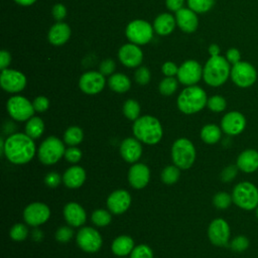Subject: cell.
<instances>
[{"instance_id": "1", "label": "cell", "mask_w": 258, "mask_h": 258, "mask_svg": "<svg viewBox=\"0 0 258 258\" xmlns=\"http://www.w3.org/2000/svg\"><path fill=\"white\" fill-rule=\"evenodd\" d=\"M3 154L14 164H24L33 158L35 144L26 133H14L4 141Z\"/></svg>"}, {"instance_id": "2", "label": "cell", "mask_w": 258, "mask_h": 258, "mask_svg": "<svg viewBox=\"0 0 258 258\" xmlns=\"http://www.w3.org/2000/svg\"><path fill=\"white\" fill-rule=\"evenodd\" d=\"M132 130L136 139L149 145L158 143L163 135L160 122L150 115H145L136 119Z\"/></svg>"}, {"instance_id": "3", "label": "cell", "mask_w": 258, "mask_h": 258, "mask_svg": "<svg viewBox=\"0 0 258 258\" xmlns=\"http://www.w3.org/2000/svg\"><path fill=\"white\" fill-rule=\"evenodd\" d=\"M230 74V62L222 55L211 56L203 69V79L211 87H220L225 84Z\"/></svg>"}, {"instance_id": "4", "label": "cell", "mask_w": 258, "mask_h": 258, "mask_svg": "<svg viewBox=\"0 0 258 258\" xmlns=\"http://www.w3.org/2000/svg\"><path fill=\"white\" fill-rule=\"evenodd\" d=\"M207 102V94L201 87L196 85L187 86L177 98V107L182 113L189 115L204 109Z\"/></svg>"}, {"instance_id": "5", "label": "cell", "mask_w": 258, "mask_h": 258, "mask_svg": "<svg viewBox=\"0 0 258 258\" xmlns=\"http://www.w3.org/2000/svg\"><path fill=\"white\" fill-rule=\"evenodd\" d=\"M232 199L238 208L253 211L258 207V187L251 181H240L232 190Z\"/></svg>"}, {"instance_id": "6", "label": "cell", "mask_w": 258, "mask_h": 258, "mask_svg": "<svg viewBox=\"0 0 258 258\" xmlns=\"http://www.w3.org/2000/svg\"><path fill=\"white\" fill-rule=\"evenodd\" d=\"M171 157L174 165L181 169H187L196 160V148L190 140L179 138L172 144Z\"/></svg>"}, {"instance_id": "7", "label": "cell", "mask_w": 258, "mask_h": 258, "mask_svg": "<svg viewBox=\"0 0 258 258\" xmlns=\"http://www.w3.org/2000/svg\"><path fill=\"white\" fill-rule=\"evenodd\" d=\"M66 149L63 142L54 136L47 137L40 144L37 154L41 163L50 165L56 163L63 155Z\"/></svg>"}, {"instance_id": "8", "label": "cell", "mask_w": 258, "mask_h": 258, "mask_svg": "<svg viewBox=\"0 0 258 258\" xmlns=\"http://www.w3.org/2000/svg\"><path fill=\"white\" fill-rule=\"evenodd\" d=\"M152 25L142 19H136L131 21L125 30L127 38L137 45L148 43L153 36Z\"/></svg>"}, {"instance_id": "9", "label": "cell", "mask_w": 258, "mask_h": 258, "mask_svg": "<svg viewBox=\"0 0 258 258\" xmlns=\"http://www.w3.org/2000/svg\"><path fill=\"white\" fill-rule=\"evenodd\" d=\"M230 77L233 83L240 88H249L257 80V72L255 68L247 61H239L231 68Z\"/></svg>"}, {"instance_id": "10", "label": "cell", "mask_w": 258, "mask_h": 258, "mask_svg": "<svg viewBox=\"0 0 258 258\" xmlns=\"http://www.w3.org/2000/svg\"><path fill=\"white\" fill-rule=\"evenodd\" d=\"M7 111L16 121L29 120L34 113V108L29 100L22 96H13L7 101Z\"/></svg>"}, {"instance_id": "11", "label": "cell", "mask_w": 258, "mask_h": 258, "mask_svg": "<svg viewBox=\"0 0 258 258\" xmlns=\"http://www.w3.org/2000/svg\"><path fill=\"white\" fill-rule=\"evenodd\" d=\"M208 237L211 243L215 246H227L231 237V230L228 222L222 218L213 220L208 228Z\"/></svg>"}, {"instance_id": "12", "label": "cell", "mask_w": 258, "mask_h": 258, "mask_svg": "<svg viewBox=\"0 0 258 258\" xmlns=\"http://www.w3.org/2000/svg\"><path fill=\"white\" fill-rule=\"evenodd\" d=\"M77 244L85 252H97L102 246L100 233L91 227L82 228L77 234Z\"/></svg>"}, {"instance_id": "13", "label": "cell", "mask_w": 258, "mask_h": 258, "mask_svg": "<svg viewBox=\"0 0 258 258\" xmlns=\"http://www.w3.org/2000/svg\"><path fill=\"white\" fill-rule=\"evenodd\" d=\"M0 85L8 93H18L25 88L26 77L19 71L7 68L1 72Z\"/></svg>"}, {"instance_id": "14", "label": "cell", "mask_w": 258, "mask_h": 258, "mask_svg": "<svg viewBox=\"0 0 258 258\" xmlns=\"http://www.w3.org/2000/svg\"><path fill=\"white\" fill-rule=\"evenodd\" d=\"M203 77L201 64L194 59H188L180 64L177 72V80L185 86L196 85Z\"/></svg>"}, {"instance_id": "15", "label": "cell", "mask_w": 258, "mask_h": 258, "mask_svg": "<svg viewBox=\"0 0 258 258\" xmlns=\"http://www.w3.org/2000/svg\"><path fill=\"white\" fill-rule=\"evenodd\" d=\"M247 125L245 116L238 111L226 113L221 120V128L224 133L230 136L241 134Z\"/></svg>"}, {"instance_id": "16", "label": "cell", "mask_w": 258, "mask_h": 258, "mask_svg": "<svg viewBox=\"0 0 258 258\" xmlns=\"http://www.w3.org/2000/svg\"><path fill=\"white\" fill-rule=\"evenodd\" d=\"M50 217L49 208L43 203L29 204L23 211L24 221L33 227L44 224Z\"/></svg>"}, {"instance_id": "17", "label": "cell", "mask_w": 258, "mask_h": 258, "mask_svg": "<svg viewBox=\"0 0 258 258\" xmlns=\"http://www.w3.org/2000/svg\"><path fill=\"white\" fill-rule=\"evenodd\" d=\"M105 76L100 72H87L83 74L79 81L80 89L88 95L100 93L105 87Z\"/></svg>"}, {"instance_id": "18", "label": "cell", "mask_w": 258, "mask_h": 258, "mask_svg": "<svg viewBox=\"0 0 258 258\" xmlns=\"http://www.w3.org/2000/svg\"><path fill=\"white\" fill-rule=\"evenodd\" d=\"M120 61L127 68L138 67L143 60V52L135 43H126L118 51Z\"/></svg>"}, {"instance_id": "19", "label": "cell", "mask_w": 258, "mask_h": 258, "mask_svg": "<svg viewBox=\"0 0 258 258\" xmlns=\"http://www.w3.org/2000/svg\"><path fill=\"white\" fill-rule=\"evenodd\" d=\"M131 204V196L125 189H117L110 194L107 199V207L114 215L125 213Z\"/></svg>"}, {"instance_id": "20", "label": "cell", "mask_w": 258, "mask_h": 258, "mask_svg": "<svg viewBox=\"0 0 258 258\" xmlns=\"http://www.w3.org/2000/svg\"><path fill=\"white\" fill-rule=\"evenodd\" d=\"M150 178V171L147 165L143 163L133 164L128 171V180L132 187L136 189L143 188L147 185Z\"/></svg>"}, {"instance_id": "21", "label": "cell", "mask_w": 258, "mask_h": 258, "mask_svg": "<svg viewBox=\"0 0 258 258\" xmlns=\"http://www.w3.org/2000/svg\"><path fill=\"white\" fill-rule=\"evenodd\" d=\"M238 169L244 173H253L258 170V151L253 148L243 150L236 159Z\"/></svg>"}, {"instance_id": "22", "label": "cell", "mask_w": 258, "mask_h": 258, "mask_svg": "<svg viewBox=\"0 0 258 258\" xmlns=\"http://www.w3.org/2000/svg\"><path fill=\"white\" fill-rule=\"evenodd\" d=\"M175 20L178 27L186 33L196 31L199 25V19L195 11L189 8H181L175 12Z\"/></svg>"}, {"instance_id": "23", "label": "cell", "mask_w": 258, "mask_h": 258, "mask_svg": "<svg viewBox=\"0 0 258 258\" xmlns=\"http://www.w3.org/2000/svg\"><path fill=\"white\" fill-rule=\"evenodd\" d=\"M120 154L125 161L136 162L142 154V146L139 140L131 137L124 139L120 145Z\"/></svg>"}, {"instance_id": "24", "label": "cell", "mask_w": 258, "mask_h": 258, "mask_svg": "<svg viewBox=\"0 0 258 258\" xmlns=\"http://www.w3.org/2000/svg\"><path fill=\"white\" fill-rule=\"evenodd\" d=\"M63 217L67 223L73 227H80L84 225L87 220V215L83 207L74 202H71L64 206Z\"/></svg>"}, {"instance_id": "25", "label": "cell", "mask_w": 258, "mask_h": 258, "mask_svg": "<svg viewBox=\"0 0 258 258\" xmlns=\"http://www.w3.org/2000/svg\"><path fill=\"white\" fill-rule=\"evenodd\" d=\"M71 36V27L63 22L53 24L47 34L48 41L53 45H61L66 43Z\"/></svg>"}, {"instance_id": "26", "label": "cell", "mask_w": 258, "mask_h": 258, "mask_svg": "<svg viewBox=\"0 0 258 258\" xmlns=\"http://www.w3.org/2000/svg\"><path fill=\"white\" fill-rule=\"evenodd\" d=\"M86 180V171L83 167L74 165L68 168L63 175L62 181L69 188H78Z\"/></svg>"}, {"instance_id": "27", "label": "cell", "mask_w": 258, "mask_h": 258, "mask_svg": "<svg viewBox=\"0 0 258 258\" xmlns=\"http://www.w3.org/2000/svg\"><path fill=\"white\" fill-rule=\"evenodd\" d=\"M176 25L175 18L169 13H161L159 14L154 22L153 28L156 33L159 35H168L170 34Z\"/></svg>"}, {"instance_id": "28", "label": "cell", "mask_w": 258, "mask_h": 258, "mask_svg": "<svg viewBox=\"0 0 258 258\" xmlns=\"http://www.w3.org/2000/svg\"><path fill=\"white\" fill-rule=\"evenodd\" d=\"M133 248H134V241L132 240L131 237L126 236V235L117 237L113 241L112 247H111L113 253L120 257L130 254L132 252Z\"/></svg>"}, {"instance_id": "29", "label": "cell", "mask_w": 258, "mask_h": 258, "mask_svg": "<svg viewBox=\"0 0 258 258\" xmlns=\"http://www.w3.org/2000/svg\"><path fill=\"white\" fill-rule=\"evenodd\" d=\"M108 85L110 89L116 93H125L130 89L131 82L126 75L117 73L109 78Z\"/></svg>"}, {"instance_id": "30", "label": "cell", "mask_w": 258, "mask_h": 258, "mask_svg": "<svg viewBox=\"0 0 258 258\" xmlns=\"http://www.w3.org/2000/svg\"><path fill=\"white\" fill-rule=\"evenodd\" d=\"M222 128L216 124H207L201 130V138L207 144H215L222 137Z\"/></svg>"}, {"instance_id": "31", "label": "cell", "mask_w": 258, "mask_h": 258, "mask_svg": "<svg viewBox=\"0 0 258 258\" xmlns=\"http://www.w3.org/2000/svg\"><path fill=\"white\" fill-rule=\"evenodd\" d=\"M44 130V123L39 117H31L25 126V133L32 139H36L41 136Z\"/></svg>"}, {"instance_id": "32", "label": "cell", "mask_w": 258, "mask_h": 258, "mask_svg": "<svg viewBox=\"0 0 258 258\" xmlns=\"http://www.w3.org/2000/svg\"><path fill=\"white\" fill-rule=\"evenodd\" d=\"M83 137H84V133L80 127L71 126L66 130V132L63 134V141L68 145L75 146L82 142Z\"/></svg>"}, {"instance_id": "33", "label": "cell", "mask_w": 258, "mask_h": 258, "mask_svg": "<svg viewBox=\"0 0 258 258\" xmlns=\"http://www.w3.org/2000/svg\"><path fill=\"white\" fill-rule=\"evenodd\" d=\"M123 113L127 119L135 121L136 119L139 118L140 105L138 104L137 101L133 99H129L123 105Z\"/></svg>"}, {"instance_id": "34", "label": "cell", "mask_w": 258, "mask_h": 258, "mask_svg": "<svg viewBox=\"0 0 258 258\" xmlns=\"http://www.w3.org/2000/svg\"><path fill=\"white\" fill-rule=\"evenodd\" d=\"M180 172L176 165H167L161 171V179L166 184H173L179 178Z\"/></svg>"}, {"instance_id": "35", "label": "cell", "mask_w": 258, "mask_h": 258, "mask_svg": "<svg viewBox=\"0 0 258 258\" xmlns=\"http://www.w3.org/2000/svg\"><path fill=\"white\" fill-rule=\"evenodd\" d=\"M215 0H187L188 8L196 13H205L212 9Z\"/></svg>"}, {"instance_id": "36", "label": "cell", "mask_w": 258, "mask_h": 258, "mask_svg": "<svg viewBox=\"0 0 258 258\" xmlns=\"http://www.w3.org/2000/svg\"><path fill=\"white\" fill-rule=\"evenodd\" d=\"M177 89V80L173 77H166L164 78L158 86V90L160 94L164 96L172 95Z\"/></svg>"}, {"instance_id": "37", "label": "cell", "mask_w": 258, "mask_h": 258, "mask_svg": "<svg viewBox=\"0 0 258 258\" xmlns=\"http://www.w3.org/2000/svg\"><path fill=\"white\" fill-rule=\"evenodd\" d=\"M232 203H233L232 195H229L228 192H225V191H220L216 194L213 198V204L219 210L228 209Z\"/></svg>"}, {"instance_id": "38", "label": "cell", "mask_w": 258, "mask_h": 258, "mask_svg": "<svg viewBox=\"0 0 258 258\" xmlns=\"http://www.w3.org/2000/svg\"><path fill=\"white\" fill-rule=\"evenodd\" d=\"M111 214L105 210L99 209L93 212L92 214V222L98 227H105L111 222Z\"/></svg>"}, {"instance_id": "39", "label": "cell", "mask_w": 258, "mask_h": 258, "mask_svg": "<svg viewBox=\"0 0 258 258\" xmlns=\"http://www.w3.org/2000/svg\"><path fill=\"white\" fill-rule=\"evenodd\" d=\"M207 106L211 111L216 112V113H220V112H223L226 109L227 102H226L224 97H222L220 95H215V96H212L211 98L208 99Z\"/></svg>"}, {"instance_id": "40", "label": "cell", "mask_w": 258, "mask_h": 258, "mask_svg": "<svg viewBox=\"0 0 258 258\" xmlns=\"http://www.w3.org/2000/svg\"><path fill=\"white\" fill-rule=\"evenodd\" d=\"M250 246L249 239L244 235H238L234 237L230 242V248L235 252H244Z\"/></svg>"}, {"instance_id": "41", "label": "cell", "mask_w": 258, "mask_h": 258, "mask_svg": "<svg viewBox=\"0 0 258 258\" xmlns=\"http://www.w3.org/2000/svg\"><path fill=\"white\" fill-rule=\"evenodd\" d=\"M10 237L13 241H23L26 239L28 235V230L27 228L21 224H15L11 229H10Z\"/></svg>"}, {"instance_id": "42", "label": "cell", "mask_w": 258, "mask_h": 258, "mask_svg": "<svg viewBox=\"0 0 258 258\" xmlns=\"http://www.w3.org/2000/svg\"><path fill=\"white\" fill-rule=\"evenodd\" d=\"M130 258H153V252L149 246L140 244L133 248Z\"/></svg>"}, {"instance_id": "43", "label": "cell", "mask_w": 258, "mask_h": 258, "mask_svg": "<svg viewBox=\"0 0 258 258\" xmlns=\"http://www.w3.org/2000/svg\"><path fill=\"white\" fill-rule=\"evenodd\" d=\"M134 78H135V81L139 85H146V84L149 83V81L151 79V74H150V71L147 68L140 67L135 72Z\"/></svg>"}, {"instance_id": "44", "label": "cell", "mask_w": 258, "mask_h": 258, "mask_svg": "<svg viewBox=\"0 0 258 258\" xmlns=\"http://www.w3.org/2000/svg\"><path fill=\"white\" fill-rule=\"evenodd\" d=\"M238 171H239V169H238L236 164L235 165L231 164V165L226 166L222 170V172H221V179H222V181H224V182L232 181L237 176Z\"/></svg>"}, {"instance_id": "45", "label": "cell", "mask_w": 258, "mask_h": 258, "mask_svg": "<svg viewBox=\"0 0 258 258\" xmlns=\"http://www.w3.org/2000/svg\"><path fill=\"white\" fill-rule=\"evenodd\" d=\"M73 230L70 228V227H60L57 229L56 233H55V239L58 241V242H61V243H66V242H69L71 240V238L73 237Z\"/></svg>"}, {"instance_id": "46", "label": "cell", "mask_w": 258, "mask_h": 258, "mask_svg": "<svg viewBox=\"0 0 258 258\" xmlns=\"http://www.w3.org/2000/svg\"><path fill=\"white\" fill-rule=\"evenodd\" d=\"M64 158L71 162V163H77L78 161L81 160L82 158V152L79 148L77 147H70L68 149H66L64 152Z\"/></svg>"}, {"instance_id": "47", "label": "cell", "mask_w": 258, "mask_h": 258, "mask_svg": "<svg viewBox=\"0 0 258 258\" xmlns=\"http://www.w3.org/2000/svg\"><path fill=\"white\" fill-rule=\"evenodd\" d=\"M32 105H33V108L36 112H44L48 109L49 101L44 96H38L33 100Z\"/></svg>"}, {"instance_id": "48", "label": "cell", "mask_w": 258, "mask_h": 258, "mask_svg": "<svg viewBox=\"0 0 258 258\" xmlns=\"http://www.w3.org/2000/svg\"><path fill=\"white\" fill-rule=\"evenodd\" d=\"M115 61L111 58H107L103 60L100 64V73L104 76H109L115 71Z\"/></svg>"}, {"instance_id": "49", "label": "cell", "mask_w": 258, "mask_h": 258, "mask_svg": "<svg viewBox=\"0 0 258 258\" xmlns=\"http://www.w3.org/2000/svg\"><path fill=\"white\" fill-rule=\"evenodd\" d=\"M51 13H52L53 18L56 21L60 22L66 17V15H67V8H66L64 5H62L60 3H57V4L53 5Z\"/></svg>"}, {"instance_id": "50", "label": "cell", "mask_w": 258, "mask_h": 258, "mask_svg": "<svg viewBox=\"0 0 258 258\" xmlns=\"http://www.w3.org/2000/svg\"><path fill=\"white\" fill-rule=\"evenodd\" d=\"M60 176L57 172H49L44 177V183L49 187H55L60 183Z\"/></svg>"}, {"instance_id": "51", "label": "cell", "mask_w": 258, "mask_h": 258, "mask_svg": "<svg viewBox=\"0 0 258 258\" xmlns=\"http://www.w3.org/2000/svg\"><path fill=\"white\" fill-rule=\"evenodd\" d=\"M161 71H162V73H163L166 77H173V76L177 75L178 68H177V66H176L174 62H172V61H165V62L162 64Z\"/></svg>"}, {"instance_id": "52", "label": "cell", "mask_w": 258, "mask_h": 258, "mask_svg": "<svg viewBox=\"0 0 258 258\" xmlns=\"http://www.w3.org/2000/svg\"><path fill=\"white\" fill-rule=\"evenodd\" d=\"M226 58H227V60L233 66V64H235V63H237V62L240 61L241 53H240V51H239L237 48L232 47V48H229V49L227 50Z\"/></svg>"}, {"instance_id": "53", "label": "cell", "mask_w": 258, "mask_h": 258, "mask_svg": "<svg viewBox=\"0 0 258 258\" xmlns=\"http://www.w3.org/2000/svg\"><path fill=\"white\" fill-rule=\"evenodd\" d=\"M10 62H11L10 53L7 50L2 49L0 51V69H1V71L7 69L8 66L10 64Z\"/></svg>"}, {"instance_id": "54", "label": "cell", "mask_w": 258, "mask_h": 258, "mask_svg": "<svg viewBox=\"0 0 258 258\" xmlns=\"http://www.w3.org/2000/svg\"><path fill=\"white\" fill-rule=\"evenodd\" d=\"M184 0H165L166 7L171 11H178L179 9L183 8Z\"/></svg>"}, {"instance_id": "55", "label": "cell", "mask_w": 258, "mask_h": 258, "mask_svg": "<svg viewBox=\"0 0 258 258\" xmlns=\"http://www.w3.org/2000/svg\"><path fill=\"white\" fill-rule=\"evenodd\" d=\"M209 53L211 54V56H216V55H220V47L218 44H211L209 46Z\"/></svg>"}, {"instance_id": "56", "label": "cell", "mask_w": 258, "mask_h": 258, "mask_svg": "<svg viewBox=\"0 0 258 258\" xmlns=\"http://www.w3.org/2000/svg\"><path fill=\"white\" fill-rule=\"evenodd\" d=\"M17 4L22 5V6H29L32 5L36 0H14Z\"/></svg>"}, {"instance_id": "57", "label": "cell", "mask_w": 258, "mask_h": 258, "mask_svg": "<svg viewBox=\"0 0 258 258\" xmlns=\"http://www.w3.org/2000/svg\"><path fill=\"white\" fill-rule=\"evenodd\" d=\"M255 214H256V217H257V219H258V207L255 209Z\"/></svg>"}]
</instances>
